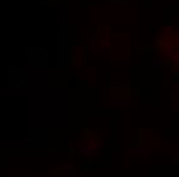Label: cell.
Listing matches in <instances>:
<instances>
[{"label":"cell","mask_w":179,"mask_h":177,"mask_svg":"<svg viewBox=\"0 0 179 177\" xmlns=\"http://www.w3.org/2000/svg\"><path fill=\"white\" fill-rule=\"evenodd\" d=\"M98 151H99V146H98V144H97L96 141H90V143L86 144L85 146L79 149L80 154L84 155L85 157H88V158L94 157L97 154H98Z\"/></svg>","instance_id":"1"},{"label":"cell","mask_w":179,"mask_h":177,"mask_svg":"<svg viewBox=\"0 0 179 177\" xmlns=\"http://www.w3.org/2000/svg\"><path fill=\"white\" fill-rule=\"evenodd\" d=\"M72 169H75V164L72 162H63L60 165V170H62V171H69Z\"/></svg>","instance_id":"2"},{"label":"cell","mask_w":179,"mask_h":177,"mask_svg":"<svg viewBox=\"0 0 179 177\" xmlns=\"http://www.w3.org/2000/svg\"><path fill=\"white\" fill-rule=\"evenodd\" d=\"M130 154H151L152 150L148 149V148H146V149H130Z\"/></svg>","instance_id":"3"},{"label":"cell","mask_w":179,"mask_h":177,"mask_svg":"<svg viewBox=\"0 0 179 177\" xmlns=\"http://www.w3.org/2000/svg\"><path fill=\"white\" fill-rule=\"evenodd\" d=\"M170 58H171V61H172L173 63H178V61H179V52L178 51H173L172 54L170 55Z\"/></svg>","instance_id":"4"},{"label":"cell","mask_w":179,"mask_h":177,"mask_svg":"<svg viewBox=\"0 0 179 177\" xmlns=\"http://www.w3.org/2000/svg\"><path fill=\"white\" fill-rule=\"evenodd\" d=\"M171 160H172V163H178V160H179V155H178V154H173L172 157H171Z\"/></svg>","instance_id":"5"},{"label":"cell","mask_w":179,"mask_h":177,"mask_svg":"<svg viewBox=\"0 0 179 177\" xmlns=\"http://www.w3.org/2000/svg\"><path fill=\"white\" fill-rule=\"evenodd\" d=\"M155 60H157V56H153L151 60V68H155Z\"/></svg>","instance_id":"6"},{"label":"cell","mask_w":179,"mask_h":177,"mask_svg":"<svg viewBox=\"0 0 179 177\" xmlns=\"http://www.w3.org/2000/svg\"><path fill=\"white\" fill-rule=\"evenodd\" d=\"M68 174H69V176H71V177H73V176H74V175L77 174V169H72V170H69V171H68Z\"/></svg>","instance_id":"7"},{"label":"cell","mask_w":179,"mask_h":177,"mask_svg":"<svg viewBox=\"0 0 179 177\" xmlns=\"http://www.w3.org/2000/svg\"><path fill=\"white\" fill-rule=\"evenodd\" d=\"M173 67L174 68H178V63H173Z\"/></svg>","instance_id":"8"}]
</instances>
